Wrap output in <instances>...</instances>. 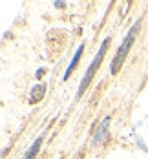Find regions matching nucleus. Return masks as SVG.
Returning a JSON list of instances; mask_svg holds the SVG:
<instances>
[{
	"mask_svg": "<svg viewBox=\"0 0 148 159\" xmlns=\"http://www.w3.org/2000/svg\"><path fill=\"white\" fill-rule=\"evenodd\" d=\"M42 75H44V68H40V70H38V71H37V79H40V77H42Z\"/></svg>",
	"mask_w": 148,
	"mask_h": 159,
	"instance_id": "nucleus-7",
	"label": "nucleus"
},
{
	"mask_svg": "<svg viewBox=\"0 0 148 159\" xmlns=\"http://www.w3.org/2000/svg\"><path fill=\"white\" fill-rule=\"evenodd\" d=\"M44 95V86H35L33 88V95H31V101H37Z\"/></svg>",
	"mask_w": 148,
	"mask_h": 159,
	"instance_id": "nucleus-6",
	"label": "nucleus"
},
{
	"mask_svg": "<svg viewBox=\"0 0 148 159\" xmlns=\"http://www.w3.org/2000/svg\"><path fill=\"white\" fill-rule=\"evenodd\" d=\"M108 44H110V39H106V40L102 42V46H101V49H99V53L95 55V59H93V61H92V64L88 66V70H86V75H84V79L81 80V86H79L77 99H81V95L84 93V90H86V88H88V84L92 82V79H93V73H95V70L101 66V61H102V57H104V53H106Z\"/></svg>",
	"mask_w": 148,
	"mask_h": 159,
	"instance_id": "nucleus-2",
	"label": "nucleus"
},
{
	"mask_svg": "<svg viewBox=\"0 0 148 159\" xmlns=\"http://www.w3.org/2000/svg\"><path fill=\"white\" fill-rule=\"evenodd\" d=\"M141 30V20H137L133 26H132V30L128 31V35H126V39L123 40V44H121V48H119V51H117V55H115L114 62H112V66H110V70H112V75H115L119 70H121V66H123V62H124V59H126V53L130 51L132 48V42L135 40V35H137V31Z\"/></svg>",
	"mask_w": 148,
	"mask_h": 159,
	"instance_id": "nucleus-1",
	"label": "nucleus"
},
{
	"mask_svg": "<svg viewBox=\"0 0 148 159\" xmlns=\"http://www.w3.org/2000/svg\"><path fill=\"white\" fill-rule=\"evenodd\" d=\"M108 126H110V117H104V121L101 123L97 134H95V137H93V143L95 144L102 143V141L106 139V135H108Z\"/></svg>",
	"mask_w": 148,
	"mask_h": 159,
	"instance_id": "nucleus-3",
	"label": "nucleus"
},
{
	"mask_svg": "<svg viewBox=\"0 0 148 159\" xmlns=\"http://www.w3.org/2000/svg\"><path fill=\"white\" fill-rule=\"evenodd\" d=\"M81 55H82V46H79V48H77V51H75V55H73V59H71V62H70V66H68V70H66L64 79H68V77L71 75V71H73V70H75V66L79 64V59H81Z\"/></svg>",
	"mask_w": 148,
	"mask_h": 159,
	"instance_id": "nucleus-4",
	"label": "nucleus"
},
{
	"mask_svg": "<svg viewBox=\"0 0 148 159\" xmlns=\"http://www.w3.org/2000/svg\"><path fill=\"white\" fill-rule=\"evenodd\" d=\"M40 143H42V137H38V139L31 144L29 152L26 154V157H24V159H33V157H35V154H37V152H38V148H40Z\"/></svg>",
	"mask_w": 148,
	"mask_h": 159,
	"instance_id": "nucleus-5",
	"label": "nucleus"
}]
</instances>
